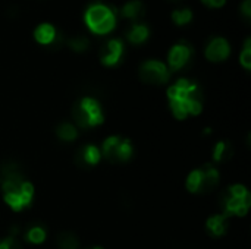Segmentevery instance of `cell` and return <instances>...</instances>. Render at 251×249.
I'll list each match as a JSON object with an SVG mask.
<instances>
[{"instance_id":"cell-32","label":"cell","mask_w":251,"mask_h":249,"mask_svg":"<svg viewBox=\"0 0 251 249\" xmlns=\"http://www.w3.org/2000/svg\"><path fill=\"white\" fill-rule=\"evenodd\" d=\"M96 249H101V248H96Z\"/></svg>"},{"instance_id":"cell-24","label":"cell","mask_w":251,"mask_h":249,"mask_svg":"<svg viewBox=\"0 0 251 249\" xmlns=\"http://www.w3.org/2000/svg\"><path fill=\"white\" fill-rule=\"evenodd\" d=\"M4 201L15 210V211H19L25 207L24 201L21 200L19 194H6L4 195Z\"/></svg>"},{"instance_id":"cell-5","label":"cell","mask_w":251,"mask_h":249,"mask_svg":"<svg viewBox=\"0 0 251 249\" xmlns=\"http://www.w3.org/2000/svg\"><path fill=\"white\" fill-rule=\"evenodd\" d=\"M204 54L210 62H224L231 54V45L224 37H215L207 43Z\"/></svg>"},{"instance_id":"cell-26","label":"cell","mask_w":251,"mask_h":249,"mask_svg":"<svg viewBox=\"0 0 251 249\" xmlns=\"http://www.w3.org/2000/svg\"><path fill=\"white\" fill-rule=\"evenodd\" d=\"M187 106H188V113L190 114H200L201 113V101L197 100H187Z\"/></svg>"},{"instance_id":"cell-16","label":"cell","mask_w":251,"mask_h":249,"mask_svg":"<svg viewBox=\"0 0 251 249\" xmlns=\"http://www.w3.org/2000/svg\"><path fill=\"white\" fill-rule=\"evenodd\" d=\"M57 244H59L60 249H78V247H79L78 238L74 233H69V232H65L62 235H59Z\"/></svg>"},{"instance_id":"cell-4","label":"cell","mask_w":251,"mask_h":249,"mask_svg":"<svg viewBox=\"0 0 251 249\" xmlns=\"http://www.w3.org/2000/svg\"><path fill=\"white\" fill-rule=\"evenodd\" d=\"M124 54V43L119 38L106 41L100 48V62L104 66H115L121 62Z\"/></svg>"},{"instance_id":"cell-14","label":"cell","mask_w":251,"mask_h":249,"mask_svg":"<svg viewBox=\"0 0 251 249\" xmlns=\"http://www.w3.org/2000/svg\"><path fill=\"white\" fill-rule=\"evenodd\" d=\"M121 142V138L118 136H112V138H107L103 144V156L110 161V163H118L116 161V150H118V145Z\"/></svg>"},{"instance_id":"cell-7","label":"cell","mask_w":251,"mask_h":249,"mask_svg":"<svg viewBox=\"0 0 251 249\" xmlns=\"http://www.w3.org/2000/svg\"><path fill=\"white\" fill-rule=\"evenodd\" d=\"M149 37H150V29L143 22H134L126 31V40L135 45L143 44Z\"/></svg>"},{"instance_id":"cell-31","label":"cell","mask_w":251,"mask_h":249,"mask_svg":"<svg viewBox=\"0 0 251 249\" xmlns=\"http://www.w3.org/2000/svg\"><path fill=\"white\" fill-rule=\"evenodd\" d=\"M0 249H7V247H6V244H4V242H1V244H0Z\"/></svg>"},{"instance_id":"cell-13","label":"cell","mask_w":251,"mask_h":249,"mask_svg":"<svg viewBox=\"0 0 251 249\" xmlns=\"http://www.w3.org/2000/svg\"><path fill=\"white\" fill-rule=\"evenodd\" d=\"M172 22L178 26H184L188 25L193 21V10L190 7H181V9H175L171 15Z\"/></svg>"},{"instance_id":"cell-27","label":"cell","mask_w":251,"mask_h":249,"mask_svg":"<svg viewBox=\"0 0 251 249\" xmlns=\"http://www.w3.org/2000/svg\"><path fill=\"white\" fill-rule=\"evenodd\" d=\"M229 192H231V195L234 197V198H244L249 192H247V189L243 186V185H234L231 189H229Z\"/></svg>"},{"instance_id":"cell-10","label":"cell","mask_w":251,"mask_h":249,"mask_svg":"<svg viewBox=\"0 0 251 249\" xmlns=\"http://www.w3.org/2000/svg\"><path fill=\"white\" fill-rule=\"evenodd\" d=\"M100 151L94 147V145H88V147H82L75 157V161L78 163V166H93L100 160Z\"/></svg>"},{"instance_id":"cell-21","label":"cell","mask_w":251,"mask_h":249,"mask_svg":"<svg viewBox=\"0 0 251 249\" xmlns=\"http://www.w3.org/2000/svg\"><path fill=\"white\" fill-rule=\"evenodd\" d=\"M201 178H203V172L201 170H194L188 179H187V189L190 192H199L200 183H201Z\"/></svg>"},{"instance_id":"cell-1","label":"cell","mask_w":251,"mask_h":249,"mask_svg":"<svg viewBox=\"0 0 251 249\" xmlns=\"http://www.w3.org/2000/svg\"><path fill=\"white\" fill-rule=\"evenodd\" d=\"M84 22L93 34L106 35L116 28L118 13L115 7L97 1L87 7L84 13Z\"/></svg>"},{"instance_id":"cell-9","label":"cell","mask_w":251,"mask_h":249,"mask_svg":"<svg viewBox=\"0 0 251 249\" xmlns=\"http://www.w3.org/2000/svg\"><path fill=\"white\" fill-rule=\"evenodd\" d=\"M79 106L87 112V114L90 116V126H96L100 125L103 122V114H101V109L100 104L94 100V98H82Z\"/></svg>"},{"instance_id":"cell-6","label":"cell","mask_w":251,"mask_h":249,"mask_svg":"<svg viewBox=\"0 0 251 249\" xmlns=\"http://www.w3.org/2000/svg\"><path fill=\"white\" fill-rule=\"evenodd\" d=\"M34 40L38 44L49 45V47H53L56 43L62 41L56 26L53 23H49V22H43V23L35 26V29H34Z\"/></svg>"},{"instance_id":"cell-25","label":"cell","mask_w":251,"mask_h":249,"mask_svg":"<svg viewBox=\"0 0 251 249\" xmlns=\"http://www.w3.org/2000/svg\"><path fill=\"white\" fill-rule=\"evenodd\" d=\"M26 238L32 242V244H41L46 239V232L41 227H31Z\"/></svg>"},{"instance_id":"cell-20","label":"cell","mask_w":251,"mask_h":249,"mask_svg":"<svg viewBox=\"0 0 251 249\" xmlns=\"http://www.w3.org/2000/svg\"><path fill=\"white\" fill-rule=\"evenodd\" d=\"M132 154V145L126 139H121L118 150H116V161H126Z\"/></svg>"},{"instance_id":"cell-11","label":"cell","mask_w":251,"mask_h":249,"mask_svg":"<svg viewBox=\"0 0 251 249\" xmlns=\"http://www.w3.org/2000/svg\"><path fill=\"white\" fill-rule=\"evenodd\" d=\"M121 15L125 19L129 21H137L138 18H141L144 15V4L141 0H129L126 1L122 9H121Z\"/></svg>"},{"instance_id":"cell-28","label":"cell","mask_w":251,"mask_h":249,"mask_svg":"<svg viewBox=\"0 0 251 249\" xmlns=\"http://www.w3.org/2000/svg\"><path fill=\"white\" fill-rule=\"evenodd\" d=\"M3 242L6 244L7 249H22L21 242H19L15 236H9V238H7V239H4Z\"/></svg>"},{"instance_id":"cell-12","label":"cell","mask_w":251,"mask_h":249,"mask_svg":"<svg viewBox=\"0 0 251 249\" xmlns=\"http://www.w3.org/2000/svg\"><path fill=\"white\" fill-rule=\"evenodd\" d=\"M234 154V148L229 142L221 141L216 144L213 150V160L215 161H228Z\"/></svg>"},{"instance_id":"cell-17","label":"cell","mask_w":251,"mask_h":249,"mask_svg":"<svg viewBox=\"0 0 251 249\" xmlns=\"http://www.w3.org/2000/svg\"><path fill=\"white\" fill-rule=\"evenodd\" d=\"M66 44L69 45L71 50L78 51V53H82V51H85V50L88 48L90 41H88V38L84 37V35H76V37L69 38V40L66 41Z\"/></svg>"},{"instance_id":"cell-29","label":"cell","mask_w":251,"mask_h":249,"mask_svg":"<svg viewBox=\"0 0 251 249\" xmlns=\"http://www.w3.org/2000/svg\"><path fill=\"white\" fill-rule=\"evenodd\" d=\"M203 4H206V6H209V7H212V9H219V7H224L225 6V3H226V0H200Z\"/></svg>"},{"instance_id":"cell-3","label":"cell","mask_w":251,"mask_h":249,"mask_svg":"<svg viewBox=\"0 0 251 249\" xmlns=\"http://www.w3.org/2000/svg\"><path fill=\"white\" fill-rule=\"evenodd\" d=\"M193 56V47L187 41H179L175 45L171 47L168 54V62L171 70H179L182 69Z\"/></svg>"},{"instance_id":"cell-15","label":"cell","mask_w":251,"mask_h":249,"mask_svg":"<svg viewBox=\"0 0 251 249\" xmlns=\"http://www.w3.org/2000/svg\"><path fill=\"white\" fill-rule=\"evenodd\" d=\"M207 229H209L215 236L224 235L225 230H226V217H225V216H213V217L209 219V222H207Z\"/></svg>"},{"instance_id":"cell-19","label":"cell","mask_w":251,"mask_h":249,"mask_svg":"<svg viewBox=\"0 0 251 249\" xmlns=\"http://www.w3.org/2000/svg\"><path fill=\"white\" fill-rule=\"evenodd\" d=\"M56 134H57V136L60 138V139H63V141H74L75 138H76V129L72 126V125H69V123H62V125H59L57 126V129H56Z\"/></svg>"},{"instance_id":"cell-30","label":"cell","mask_w":251,"mask_h":249,"mask_svg":"<svg viewBox=\"0 0 251 249\" xmlns=\"http://www.w3.org/2000/svg\"><path fill=\"white\" fill-rule=\"evenodd\" d=\"M241 13L246 16V18H250L251 16V0H244L241 3Z\"/></svg>"},{"instance_id":"cell-8","label":"cell","mask_w":251,"mask_h":249,"mask_svg":"<svg viewBox=\"0 0 251 249\" xmlns=\"http://www.w3.org/2000/svg\"><path fill=\"white\" fill-rule=\"evenodd\" d=\"M203 172V178H201V183L199 188V192L204 194V192H210L218 186L219 182V173L218 170L212 166V164H206Z\"/></svg>"},{"instance_id":"cell-2","label":"cell","mask_w":251,"mask_h":249,"mask_svg":"<svg viewBox=\"0 0 251 249\" xmlns=\"http://www.w3.org/2000/svg\"><path fill=\"white\" fill-rule=\"evenodd\" d=\"M140 78L147 84H166L169 69L160 60H147L140 66Z\"/></svg>"},{"instance_id":"cell-18","label":"cell","mask_w":251,"mask_h":249,"mask_svg":"<svg viewBox=\"0 0 251 249\" xmlns=\"http://www.w3.org/2000/svg\"><path fill=\"white\" fill-rule=\"evenodd\" d=\"M72 117H74V120L76 122L78 126H81V128H88L90 126V116L87 114V112L79 104H76L72 109Z\"/></svg>"},{"instance_id":"cell-23","label":"cell","mask_w":251,"mask_h":249,"mask_svg":"<svg viewBox=\"0 0 251 249\" xmlns=\"http://www.w3.org/2000/svg\"><path fill=\"white\" fill-rule=\"evenodd\" d=\"M240 62L241 65L246 68V69H250L251 68V38L249 37L244 43V48L241 51V56H240Z\"/></svg>"},{"instance_id":"cell-33","label":"cell","mask_w":251,"mask_h":249,"mask_svg":"<svg viewBox=\"0 0 251 249\" xmlns=\"http://www.w3.org/2000/svg\"><path fill=\"white\" fill-rule=\"evenodd\" d=\"M174 1H176V0H174Z\"/></svg>"},{"instance_id":"cell-22","label":"cell","mask_w":251,"mask_h":249,"mask_svg":"<svg viewBox=\"0 0 251 249\" xmlns=\"http://www.w3.org/2000/svg\"><path fill=\"white\" fill-rule=\"evenodd\" d=\"M171 107L174 114L178 119H185V116L188 114V106H187V100L181 101V100H172L171 101Z\"/></svg>"}]
</instances>
